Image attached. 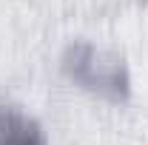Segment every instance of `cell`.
<instances>
[{"label": "cell", "instance_id": "1", "mask_svg": "<svg viewBox=\"0 0 148 145\" xmlns=\"http://www.w3.org/2000/svg\"><path fill=\"white\" fill-rule=\"evenodd\" d=\"M63 71L71 83H77L83 91L94 97H103L111 103L128 100L131 80L125 60L94 43H86V40L71 43L63 54Z\"/></svg>", "mask_w": 148, "mask_h": 145}, {"label": "cell", "instance_id": "2", "mask_svg": "<svg viewBox=\"0 0 148 145\" xmlns=\"http://www.w3.org/2000/svg\"><path fill=\"white\" fill-rule=\"evenodd\" d=\"M0 145H49L43 128L17 108H0Z\"/></svg>", "mask_w": 148, "mask_h": 145}]
</instances>
